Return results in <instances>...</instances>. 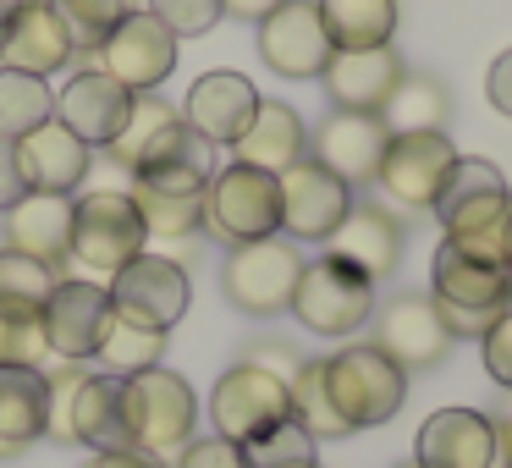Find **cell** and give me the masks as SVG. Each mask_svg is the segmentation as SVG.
I'll return each instance as SVG.
<instances>
[{
    "label": "cell",
    "mask_w": 512,
    "mask_h": 468,
    "mask_svg": "<svg viewBox=\"0 0 512 468\" xmlns=\"http://www.w3.org/2000/svg\"><path fill=\"white\" fill-rule=\"evenodd\" d=\"M45 358V314L34 303H0V369H39Z\"/></svg>",
    "instance_id": "836d02e7"
},
{
    "label": "cell",
    "mask_w": 512,
    "mask_h": 468,
    "mask_svg": "<svg viewBox=\"0 0 512 468\" xmlns=\"http://www.w3.org/2000/svg\"><path fill=\"white\" fill-rule=\"evenodd\" d=\"M56 116V94L45 89V78H28V72L0 67V138L17 144L34 127H45Z\"/></svg>",
    "instance_id": "1f68e13d"
},
{
    "label": "cell",
    "mask_w": 512,
    "mask_h": 468,
    "mask_svg": "<svg viewBox=\"0 0 512 468\" xmlns=\"http://www.w3.org/2000/svg\"><path fill=\"white\" fill-rule=\"evenodd\" d=\"M259 100H265V94H259L243 72H204V78H193V89L182 94L177 111H182V122H188L193 138H204V144H237L243 127L254 122Z\"/></svg>",
    "instance_id": "ffe728a7"
},
{
    "label": "cell",
    "mask_w": 512,
    "mask_h": 468,
    "mask_svg": "<svg viewBox=\"0 0 512 468\" xmlns=\"http://www.w3.org/2000/svg\"><path fill=\"white\" fill-rule=\"evenodd\" d=\"M133 100L138 94H127L116 78H105L100 67H89L61 89L56 122L67 127V133H78L89 149H111L116 133L127 127V116H133Z\"/></svg>",
    "instance_id": "7402d4cb"
},
{
    "label": "cell",
    "mask_w": 512,
    "mask_h": 468,
    "mask_svg": "<svg viewBox=\"0 0 512 468\" xmlns=\"http://www.w3.org/2000/svg\"><path fill=\"white\" fill-rule=\"evenodd\" d=\"M105 298H111V314L127 325H144V331H171V325L188 314V270L177 265V259L166 254H138L127 259L122 270L111 276V287H105Z\"/></svg>",
    "instance_id": "ba28073f"
},
{
    "label": "cell",
    "mask_w": 512,
    "mask_h": 468,
    "mask_svg": "<svg viewBox=\"0 0 512 468\" xmlns=\"http://www.w3.org/2000/svg\"><path fill=\"white\" fill-rule=\"evenodd\" d=\"M435 215H441L452 248L490 259V265H512V193L501 166L457 155L441 199H435Z\"/></svg>",
    "instance_id": "6da1fadb"
},
{
    "label": "cell",
    "mask_w": 512,
    "mask_h": 468,
    "mask_svg": "<svg viewBox=\"0 0 512 468\" xmlns=\"http://www.w3.org/2000/svg\"><path fill=\"white\" fill-rule=\"evenodd\" d=\"M237 166H254V171H270V177H281L287 166H298L303 155H309V133H303L298 111L281 100H259L254 122L243 127V138H237Z\"/></svg>",
    "instance_id": "83f0119b"
},
{
    "label": "cell",
    "mask_w": 512,
    "mask_h": 468,
    "mask_svg": "<svg viewBox=\"0 0 512 468\" xmlns=\"http://www.w3.org/2000/svg\"><path fill=\"white\" fill-rule=\"evenodd\" d=\"M204 232H215L221 243H259V237L281 232V188L270 171L254 166H226L204 188Z\"/></svg>",
    "instance_id": "5b68a950"
},
{
    "label": "cell",
    "mask_w": 512,
    "mask_h": 468,
    "mask_svg": "<svg viewBox=\"0 0 512 468\" xmlns=\"http://www.w3.org/2000/svg\"><path fill=\"white\" fill-rule=\"evenodd\" d=\"M160 353H166V331H144V325H127V320H111V331H105L100 342V375H138V369H155Z\"/></svg>",
    "instance_id": "e575fe53"
},
{
    "label": "cell",
    "mask_w": 512,
    "mask_h": 468,
    "mask_svg": "<svg viewBox=\"0 0 512 468\" xmlns=\"http://www.w3.org/2000/svg\"><path fill=\"white\" fill-rule=\"evenodd\" d=\"M17 160H23L28 188H39V193H72L83 177H89L94 149L50 116L45 127H34L28 138H17Z\"/></svg>",
    "instance_id": "484cf974"
},
{
    "label": "cell",
    "mask_w": 512,
    "mask_h": 468,
    "mask_svg": "<svg viewBox=\"0 0 512 468\" xmlns=\"http://www.w3.org/2000/svg\"><path fill=\"white\" fill-rule=\"evenodd\" d=\"M336 50H375L397 34V0H314Z\"/></svg>",
    "instance_id": "f546056e"
},
{
    "label": "cell",
    "mask_w": 512,
    "mask_h": 468,
    "mask_svg": "<svg viewBox=\"0 0 512 468\" xmlns=\"http://www.w3.org/2000/svg\"><path fill=\"white\" fill-rule=\"evenodd\" d=\"M325 243H331L325 254L347 259V265L364 270L369 281H380V276H391L397 259H402V226H397V215H386L380 204H353Z\"/></svg>",
    "instance_id": "4316f807"
},
{
    "label": "cell",
    "mask_w": 512,
    "mask_h": 468,
    "mask_svg": "<svg viewBox=\"0 0 512 468\" xmlns=\"http://www.w3.org/2000/svg\"><path fill=\"white\" fill-rule=\"evenodd\" d=\"M6 248L39 259V265H67L72 259V193H39L28 188L12 210H0Z\"/></svg>",
    "instance_id": "603a6c76"
},
{
    "label": "cell",
    "mask_w": 512,
    "mask_h": 468,
    "mask_svg": "<svg viewBox=\"0 0 512 468\" xmlns=\"http://www.w3.org/2000/svg\"><path fill=\"white\" fill-rule=\"evenodd\" d=\"M287 391H292V419H298L303 430L314 435V441H342V435H353V430L342 424V413H336L331 391H325V369H320V358L298 364V375L287 380Z\"/></svg>",
    "instance_id": "d6a6232c"
},
{
    "label": "cell",
    "mask_w": 512,
    "mask_h": 468,
    "mask_svg": "<svg viewBox=\"0 0 512 468\" xmlns=\"http://www.w3.org/2000/svg\"><path fill=\"white\" fill-rule=\"evenodd\" d=\"M452 160H457V149H452L446 133H391L375 182L397 204H408V210H435Z\"/></svg>",
    "instance_id": "4fadbf2b"
},
{
    "label": "cell",
    "mask_w": 512,
    "mask_h": 468,
    "mask_svg": "<svg viewBox=\"0 0 512 468\" xmlns=\"http://www.w3.org/2000/svg\"><path fill=\"white\" fill-rule=\"evenodd\" d=\"M50 287H56V270L50 265L17 254V248H0V303H34V309H45Z\"/></svg>",
    "instance_id": "8d00e7d4"
},
{
    "label": "cell",
    "mask_w": 512,
    "mask_h": 468,
    "mask_svg": "<svg viewBox=\"0 0 512 468\" xmlns=\"http://www.w3.org/2000/svg\"><path fill=\"white\" fill-rule=\"evenodd\" d=\"M39 314H45L50 353L67 358V364H89V358L100 353L111 320H116L105 287H94V281H56Z\"/></svg>",
    "instance_id": "e0dca14e"
},
{
    "label": "cell",
    "mask_w": 512,
    "mask_h": 468,
    "mask_svg": "<svg viewBox=\"0 0 512 468\" xmlns=\"http://www.w3.org/2000/svg\"><path fill=\"white\" fill-rule=\"evenodd\" d=\"M298 276H303V254L276 232V237H259V243H237L226 270H221V287L232 298V309L265 320V314L292 309Z\"/></svg>",
    "instance_id": "9c48e42d"
},
{
    "label": "cell",
    "mask_w": 512,
    "mask_h": 468,
    "mask_svg": "<svg viewBox=\"0 0 512 468\" xmlns=\"http://www.w3.org/2000/svg\"><path fill=\"white\" fill-rule=\"evenodd\" d=\"M78 56L72 28L61 23L56 0H17L6 28H0V67L28 72V78H50Z\"/></svg>",
    "instance_id": "ac0fdd59"
},
{
    "label": "cell",
    "mask_w": 512,
    "mask_h": 468,
    "mask_svg": "<svg viewBox=\"0 0 512 468\" xmlns=\"http://www.w3.org/2000/svg\"><path fill=\"white\" fill-rule=\"evenodd\" d=\"M144 243H149V232L127 193H83L72 204V259L78 265L116 276L127 259L144 254Z\"/></svg>",
    "instance_id": "8fae6325"
},
{
    "label": "cell",
    "mask_w": 512,
    "mask_h": 468,
    "mask_svg": "<svg viewBox=\"0 0 512 468\" xmlns=\"http://www.w3.org/2000/svg\"><path fill=\"white\" fill-rule=\"evenodd\" d=\"M276 188H281V232L303 237V243H325L342 226V215L353 210V188L309 155L281 171Z\"/></svg>",
    "instance_id": "5bb4252c"
},
{
    "label": "cell",
    "mask_w": 512,
    "mask_h": 468,
    "mask_svg": "<svg viewBox=\"0 0 512 468\" xmlns=\"http://www.w3.org/2000/svg\"><path fill=\"white\" fill-rule=\"evenodd\" d=\"M199 149H210V144L188 133V122H182L177 105L155 100V94H138L133 116H127V127L111 144V155L122 160L127 177H144V171H160V166H171V160H182V155H199Z\"/></svg>",
    "instance_id": "9a60e30c"
},
{
    "label": "cell",
    "mask_w": 512,
    "mask_h": 468,
    "mask_svg": "<svg viewBox=\"0 0 512 468\" xmlns=\"http://www.w3.org/2000/svg\"><path fill=\"white\" fill-rule=\"evenodd\" d=\"M210 149L199 155H182L160 171H144L133 177L127 199H133L138 221H144L149 237H193L204 226V188H210Z\"/></svg>",
    "instance_id": "52a82bcc"
},
{
    "label": "cell",
    "mask_w": 512,
    "mask_h": 468,
    "mask_svg": "<svg viewBox=\"0 0 512 468\" xmlns=\"http://www.w3.org/2000/svg\"><path fill=\"white\" fill-rule=\"evenodd\" d=\"M144 12L166 28L171 39H199L221 23V0H144Z\"/></svg>",
    "instance_id": "74e56055"
},
{
    "label": "cell",
    "mask_w": 512,
    "mask_h": 468,
    "mask_svg": "<svg viewBox=\"0 0 512 468\" xmlns=\"http://www.w3.org/2000/svg\"><path fill=\"white\" fill-rule=\"evenodd\" d=\"M12 6H17V0H0V28H6V17H12Z\"/></svg>",
    "instance_id": "bcb514c9"
},
{
    "label": "cell",
    "mask_w": 512,
    "mask_h": 468,
    "mask_svg": "<svg viewBox=\"0 0 512 468\" xmlns=\"http://www.w3.org/2000/svg\"><path fill=\"white\" fill-rule=\"evenodd\" d=\"M430 298L441 309V325L452 331V342L457 336H485L496 325V314L512 309V270L463 254L441 237V248L430 259Z\"/></svg>",
    "instance_id": "7a4b0ae2"
},
{
    "label": "cell",
    "mask_w": 512,
    "mask_h": 468,
    "mask_svg": "<svg viewBox=\"0 0 512 468\" xmlns=\"http://www.w3.org/2000/svg\"><path fill=\"white\" fill-rule=\"evenodd\" d=\"M419 468H496V424L474 408H441L419 424Z\"/></svg>",
    "instance_id": "cb8c5ba5"
},
{
    "label": "cell",
    "mask_w": 512,
    "mask_h": 468,
    "mask_svg": "<svg viewBox=\"0 0 512 468\" xmlns=\"http://www.w3.org/2000/svg\"><path fill=\"white\" fill-rule=\"evenodd\" d=\"M386 144H391V133L375 111H331L314 127V144H309L314 155L309 160H320L331 177H342L347 188H358V182H375Z\"/></svg>",
    "instance_id": "44dd1931"
},
{
    "label": "cell",
    "mask_w": 512,
    "mask_h": 468,
    "mask_svg": "<svg viewBox=\"0 0 512 468\" xmlns=\"http://www.w3.org/2000/svg\"><path fill=\"white\" fill-rule=\"evenodd\" d=\"M177 468H248V463H243V446L210 435V441H188V446H182Z\"/></svg>",
    "instance_id": "ab89813d"
},
{
    "label": "cell",
    "mask_w": 512,
    "mask_h": 468,
    "mask_svg": "<svg viewBox=\"0 0 512 468\" xmlns=\"http://www.w3.org/2000/svg\"><path fill=\"white\" fill-rule=\"evenodd\" d=\"M144 0H56V12H61V23L72 28V45H83V50H100V39L111 34L122 17H133Z\"/></svg>",
    "instance_id": "d590c367"
},
{
    "label": "cell",
    "mask_w": 512,
    "mask_h": 468,
    "mask_svg": "<svg viewBox=\"0 0 512 468\" xmlns=\"http://www.w3.org/2000/svg\"><path fill=\"white\" fill-rule=\"evenodd\" d=\"M94 56H100L105 78H116L127 94H149L171 78V67H177V39L138 6L133 17H122V23L100 39Z\"/></svg>",
    "instance_id": "7c38bea8"
},
{
    "label": "cell",
    "mask_w": 512,
    "mask_h": 468,
    "mask_svg": "<svg viewBox=\"0 0 512 468\" xmlns=\"http://www.w3.org/2000/svg\"><path fill=\"white\" fill-rule=\"evenodd\" d=\"M320 369L347 430H375V424L397 419L402 397H408V369H397L380 347H342V353L320 358Z\"/></svg>",
    "instance_id": "277c9868"
},
{
    "label": "cell",
    "mask_w": 512,
    "mask_h": 468,
    "mask_svg": "<svg viewBox=\"0 0 512 468\" xmlns=\"http://www.w3.org/2000/svg\"><path fill=\"white\" fill-rule=\"evenodd\" d=\"M325 94H331L336 111H375L391 100V89L402 83V61L391 45H375V50H331L320 72Z\"/></svg>",
    "instance_id": "d4e9b609"
},
{
    "label": "cell",
    "mask_w": 512,
    "mask_h": 468,
    "mask_svg": "<svg viewBox=\"0 0 512 468\" xmlns=\"http://www.w3.org/2000/svg\"><path fill=\"white\" fill-rule=\"evenodd\" d=\"M210 419H215V435H221V441L243 446V441H254V435H265L270 424L292 419V391L276 369L248 358V364L226 369V375L215 380Z\"/></svg>",
    "instance_id": "30bf717a"
},
{
    "label": "cell",
    "mask_w": 512,
    "mask_h": 468,
    "mask_svg": "<svg viewBox=\"0 0 512 468\" xmlns=\"http://www.w3.org/2000/svg\"><path fill=\"white\" fill-rule=\"evenodd\" d=\"M446 111H452V100H446L441 83L402 72L391 100L380 105V122H386V133H446Z\"/></svg>",
    "instance_id": "4dcf8cb0"
},
{
    "label": "cell",
    "mask_w": 512,
    "mask_h": 468,
    "mask_svg": "<svg viewBox=\"0 0 512 468\" xmlns=\"http://www.w3.org/2000/svg\"><path fill=\"white\" fill-rule=\"evenodd\" d=\"M292 314L314 336H353L375 314V281L336 254L309 259L298 276V292H292Z\"/></svg>",
    "instance_id": "8992f818"
},
{
    "label": "cell",
    "mask_w": 512,
    "mask_h": 468,
    "mask_svg": "<svg viewBox=\"0 0 512 468\" xmlns=\"http://www.w3.org/2000/svg\"><path fill=\"white\" fill-rule=\"evenodd\" d=\"M397 468H419V463H397Z\"/></svg>",
    "instance_id": "7dc6e473"
},
{
    "label": "cell",
    "mask_w": 512,
    "mask_h": 468,
    "mask_svg": "<svg viewBox=\"0 0 512 468\" xmlns=\"http://www.w3.org/2000/svg\"><path fill=\"white\" fill-rule=\"evenodd\" d=\"M122 424H127V446L144 457L160 452H182L193 441V424H199V397L177 369L155 364L138 369L122 380Z\"/></svg>",
    "instance_id": "3957f363"
},
{
    "label": "cell",
    "mask_w": 512,
    "mask_h": 468,
    "mask_svg": "<svg viewBox=\"0 0 512 468\" xmlns=\"http://www.w3.org/2000/svg\"><path fill=\"white\" fill-rule=\"evenodd\" d=\"M50 430V375L0 369V457H17Z\"/></svg>",
    "instance_id": "f1b7e54d"
},
{
    "label": "cell",
    "mask_w": 512,
    "mask_h": 468,
    "mask_svg": "<svg viewBox=\"0 0 512 468\" xmlns=\"http://www.w3.org/2000/svg\"><path fill=\"white\" fill-rule=\"evenodd\" d=\"M331 34H325L314 0H281L276 12L259 23V56L281 78H320L331 61Z\"/></svg>",
    "instance_id": "d6986e66"
},
{
    "label": "cell",
    "mask_w": 512,
    "mask_h": 468,
    "mask_svg": "<svg viewBox=\"0 0 512 468\" xmlns=\"http://www.w3.org/2000/svg\"><path fill=\"white\" fill-rule=\"evenodd\" d=\"M276 6H281V0H221V12L237 17V23H265Z\"/></svg>",
    "instance_id": "ee69618b"
},
{
    "label": "cell",
    "mask_w": 512,
    "mask_h": 468,
    "mask_svg": "<svg viewBox=\"0 0 512 468\" xmlns=\"http://www.w3.org/2000/svg\"><path fill=\"white\" fill-rule=\"evenodd\" d=\"M23 193H28V177H23V160H17V144L0 138V210H12Z\"/></svg>",
    "instance_id": "60d3db41"
},
{
    "label": "cell",
    "mask_w": 512,
    "mask_h": 468,
    "mask_svg": "<svg viewBox=\"0 0 512 468\" xmlns=\"http://www.w3.org/2000/svg\"><path fill=\"white\" fill-rule=\"evenodd\" d=\"M83 468H160V457H144L133 446H122V452H94Z\"/></svg>",
    "instance_id": "7bdbcfd3"
},
{
    "label": "cell",
    "mask_w": 512,
    "mask_h": 468,
    "mask_svg": "<svg viewBox=\"0 0 512 468\" xmlns=\"http://www.w3.org/2000/svg\"><path fill=\"white\" fill-rule=\"evenodd\" d=\"M369 320H375V342L369 347H380L397 369H435L452 353V331L441 325V309L424 292H402Z\"/></svg>",
    "instance_id": "2e32d148"
},
{
    "label": "cell",
    "mask_w": 512,
    "mask_h": 468,
    "mask_svg": "<svg viewBox=\"0 0 512 468\" xmlns=\"http://www.w3.org/2000/svg\"><path fill=\"white\" fill-rule=\"evenodd\" d=\"M479 342H485V369H490V380L512 391V309H501L496 325H490Z\"/></svg>",
    "instance_id": "f35d334b"
},
{
    "label": "cell",
    "mask_w": 512,
    "mask_h": 468,
    "mask_svg": "<svg viewBox=\"0 0 512 468\" xmlns=\"http://www.w3.org/2000/svg\"><path fill=\"white\" fill-rule=\"evenodd\" d=\"M485 94L501 116H512V50L496 56V67H490V78H485Z\"/></svg>",
    "instance_id": "b9f144b4"
},
{
    "label": "cell",
    "mask_w": 512,
    "mask_h": 468,
    "mask_svg": "<svg viewBox=\"0 0 512 468\" xmlns=\"http://www.w3.org/2000/svg\"><path fill=\"white\" fill-rule=\"evenodd\" d=\"M507 270H512V265H507Z\"/></svg>",
    "instance_id": "c3c4849f"
},
{
    "label": "cell",
    "mask_w": 512,
    "mask_h": 468,
    "mask_svg": "<svg viewBox=\"0 0 512 468\" xmlns=\"http://www.w3.org/2000/svg\"><path fill=\"white\" fill-rule=\"evenodd\" d=\"M496 463L512 468V408H507V419L496 424Z\"/></svg>",
    "instance_id": "f6af8a7d"
}]
</instances>
